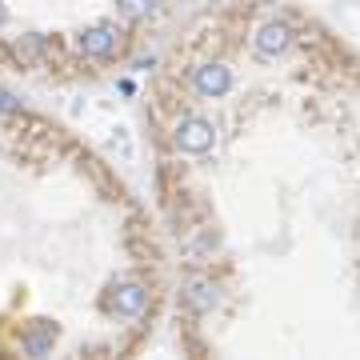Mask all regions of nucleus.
Masks as SVG:
<instances>
[{
  "instance_id": "nucleus-1",
  "label": "nucleus",
  "mask_w": 360,
  "mask_h": 360,
  "mask_svg": "<svg viewBox=\"0 0 360 360\" xmlns=\"http://www.w3.org/2000/svg\"><path fill=\"white\" fill-rule=\"evenodd\" d=\"M212 141H217V132H212V124L205 116H184L176 124V132H172V144L188 156H205L212 148Z\"/></svg>"
},
{
  "instance_id": "nucleus-2",
  "label": "nucleus",
  "mask_w": 360,
  "mask_h": 360,
  "mask_svg": "<svg viewBox=\"0 0 360 360\" xmlns=\"http://www.w3.org/2000/svg\"><path fill=\"white\" fill-rule=\"evenodd\" d=\"M77 44H80L84 56H92V60H108V56L120 52V32H116L112 25H92L77 37Z\"/></svg>"
},
{
  "instance_id": "nucleus-3",
  "label": "nucleus",
  "mask_w": 360,
  "mask_h": 360,
  "mask_svg": "<svg viewBox=\"0 0 360 360\" xmlns=\"http://www.w3.org/2000/svg\"><path fill=\"white\" fill-rule=\"evenodd\" d=\"M252 44H257V52L264 56V60H272V56H281V52L292 49V28L284 25V20H269V25L257 28Z\"/></svg>"
},
{
  "instance_id": "nucleus-4",
  "label": "nucleus",
  "mask_w": 360,
  "mask_h": 360,
  "mask_svg": "<svg viewBox=\"0 0 360 360\" xmlns=\"http://www.w3.org/2000/svg\"><path fill=\"white\" fill-rule=\"evenodd\" d=\"M184 304L196 312V316H205V312H212L220 304V292L217 284L208 281V276H188L184 281Z\"/></svg>"
},
{
  "instance_id": "nucleus-5",
  "label": "nucleus",
  "mask_w": 360,
  "mask_h": 360,
  "mask_svg": "<svg viewBox=\"0 0 360 360\" xmlns=\"http://www.w3.org/2000/svg\"><path fill=\"white\" fill-rule=\"evenodd\" d=\"M196 92L205 96V101H217V96H224V92L232 89V72L224 65H200L193 77Z\"/></svg>"
},
{
  "instance_id": "nucleus-6",
  "label": "nucleus",
  "mask_w": 360,
  "mask_h": 360,
  "mask_svg": "<svg viewBox=\"0 0 360 360\" xmlns=\"http://www.w3.org/2000/svg\"><path fill=\"white\" fill-rule=\"evenodd\" d=\"M148 309V288L136 281L129 284H116V292H112V312L116 316H141V312Z\"/></svg>"
},
{
  "instance_id": "nucleus-7",
  "label": "nucleus",
  "mask_w": 360,
  "mask_h": 360,
  "mask_svg": "<svg viewBox=\"0 0 360 360\" xmlns=\"http://www.w3.org/2000/svg\"><path fill=\"white\" fill-rule=\"evenodd\" d=\"M52 324H44V321H37L32 324V328H28V336H25V352L28 356H44V352H49L52 348Z\"/></svg>"
},
{
  "instance_id": "nucleus-8",
  "label": "nucleus",
  "mask_w": 360,
  "mask_h": 360,
  "mask_svg": "<svg viewBox=\"0 0 360 360\" xmlns=\"http://www.w3.org/2000/svg\"><path fill=\"white\" fill-rule=\"evenodd\" d=\"M116 4H120V13H124V16L141 20V16L156 13V4H160V0H116Z\"/></svg>"
},
{
  "instance_id": "nucleus-9",
  "label": "nucleus",
  "mask_w": 360,
  "mask_h": 360,
  "mask_svg": "<svg viewBox=\"0 0 360 360\" xmlns=\"http://www.w3.org/2000/svg\"><path fill=\"white\" fill-rule=\"evenodd\" d=\"M4 112H16V101L8 96V92H0V116Z\"/></svg>"
},
{
  "instance_id": "nucleus-10",
  "label": "nucleus",
  "mask_w": 360,
  "mask_h": 360,
  "mask_svg": "<svg viewBox=\"0 0 360 360\" xmlns=\"http://www.w3.org/2000/svg\"><path fill=\"white\" fill-rule=\"evenodd\" d=\"M4 20H8V13H4V8H0V25H4Z\"/></svg>"
}]
</instances>
